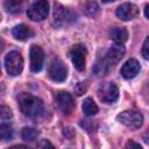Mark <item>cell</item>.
Returning a JSON list of instances; mask_svg holds the SVG:
<instances>
[{
  "label": "cell",
  "instance_id": "cell-1",
  "mask_svg": "<svg viewBox=\"0 0 149 149\" xmlns=\"http://www.w3.org/2000/svg\"><path fill=\"white\" fill-rule=\"evenodd\" d=\"M17 102L21 112L28 118L37 119L44 114L43 101L30 93H26V92L20 93L17 97Z\"/></svg>",
  "mask_w": 149,
  "mask_h": 149
},
{
  "label": "cell",
  "instance_id": "cell-2",
  "mask_svg": "<svg viewBox=\"0 0 149 149\" xmlns=\"http://www.w3.org/2000/svg\"><path fill=\"white\" fill-rule=\"evenodd\" d=\"M6 71L10 76H17L23 69V58L19 51H10L5 57Z\"/></svg>",
  "mask_w": 149,
  "mask_h": 149
},
{
  "label": "cell",
  "instance_id": "cell-3",
  "mask_svg": "<svg viewBox=\"0 0 149 149\" xmlns=\"http://www.w3.org/2000/svg\"><path fill=\"white\" fill-rule=\"evenodd\" d=\"M118 121L121 122L122 125H125L126 127L130 128V129H137L142 126L143 122V116L140 112L137 111H123L121 112L118 116Z\"/></svg>",
  "mask_w": 149,
  "mask_h": 149
},
{
  "label": "cell",
  "instance_id": "cell-4",
  "mask_svg": "<svg viewBox=\"0 0 149 149\" xmlns=\"http://www.w3.org/2000/svg\"><path fill=\"white\" fill-rule=\"evenodd\" d=\"M55 104H56V107L58 108V111L63 115H70L73 112L74 106H76L72 95L68 92H64V91H61L56 94Z\"/></svg>",
  "mask_w": 149,
  "mask_h": 149
},
{
  "label": "cell",
  "instance_id": "cell-5",
  "mask_svg": "<svg viewBox=\"0 0 149 149\" xmlns=\"http://www.w3.org/2000/svg\"><path fill=\"white\" fill-rule=\"evenodd\" d=\"M49 13V3L45 0L36 1L31 3L27 9V15L33 21H42Z\"/></svg>",
  "mask_w": 149,
  "mask_h": 149
},
{
  "label": "cell",
  "instance_id": "cell-6",
  "mask_svg": "<svg viewBox=\"0 0 149 149\" xmlns=\"http://www.w3.org/2000/svg\"><path fill=\"white\" fill-rule=\"evenodd\" d=\"M76 17V14H73L72 10L69 8L63 7L59 3H55V10H54V24L57 27L66 26L68 23L72 22Z\"/></svg>",
  "mask_w": 149,
  "mask_h": 149
},
{
  "label": "cell",
  "instance_id": "cell-7",
  "mask_svg": "<svg viewBox=\"0 0 149 149\" xmlns=\"http://www.w3.org/2000/svg\"><path fill=\"white\" fill-rule=\"evenodd\" d=\"M98 97L106 104L114 102L119 97V88L113 83H104L98 88Z\"/></svg>",
  "mask_w": 149,
  "mask_h": 149
},
{
  "label": "cell",
  "instance_id": "cell-8",
  "mask_svg": "<svg viewBox=\"0 0 149 149\" xmlns=\"http://www.w3.org/2000/svg\"><path fill=\"white\" fill-rule=\"evenodd\" d=\"M49 77L54 81H64L68 77V68L66 65L58 58H55L49 66Z\"/></svg>",
  "mask_w": 149,
  "mask_h": 149
},
{
  "label": "cell",
  "instance_id": "cell-9",
  "mask_svg": "<svg viewBox=\"0 0 149 149\" xmlns=\"http://www.w3.org/2000/svg\"><path fill=\"white\" fill-rule=\"evenodd\" d=\"M71 61L74 68L78 71H83L85 69V58H86V48L83 44H74L70 51Z\"/></svg>",
  "mask_w": 149,
  "mask_h": 149
},
{
  "label": "cell",
  "instance_id": "cell-10",
  "mask_svg": "<svg viewBox=\"0 0 149 149\" xmlns=\"http://www.w3.org/2000/svg\"><path fill=\"white\" fill-rule=\"evenodd\" d=\"M44 63V52L41 47L33 44L30 48V70L38 72L42 70Z\"/></svg>",
  "mask_w": 149,
  "mask_h": 149
},
{
  "label": "cell",
  "instance_id": "cell-11",
  "mask_svg": "<svg viewBox=\"0 0 149 149\" xmlns=\"http://www.w3.org/2000/svg\"><path fill=\"white\" fill-rule=\"evenodd\" d=\"M137 14H139L137 6L130 2H125L116 8V16L123 21L133 20Z\"/></svg>",
  "mask_w": 149,
  "mask_h": 149
},
{
  "label": "cell",
  "instance_id": "cell-12",
  "mask_svg": "<svg viewBox=\"0 0 149 149\" xmlns=\"http://www.w3.org/2000/svg\"><path fill=\"white\" fill-rule=\"evenodd\" d=\"M125 47L122 44H113L106 52V57H105V61L111 65V64H114V63H118L125 55Z\"/></svg>",
  "mask_w": 149,
  "mask_h": 149
},
{
  "label": "cell",
  "instance_id": "cell-13",
  "mask_svg": "<svg viewBox=\"0 0 149 149\" xmlns=\"http://www.w3.org/2000/svg\"><path fill=\"white\" fill-rule=\"evenodd\" d=\"M121 72V76L126 79H130V78H134L139 72H140V64L136 59L134 58H130L128 59L121 68L120 70Z\"/></svg>",
  "mask_w": 149,
  "mask_h": 149
},
{
  "label": "cell",
  "instance_id": "cell-14",
  "mask_svg": "<svg viewBox=\"0 0 149 149\" xmlns=\"http://www.w3.org/2000/svg\"><path fill=\"white\" fill-rule=\"evenodd\" d=\"M12 35L14 36V38H16L19 41H27L28 38H30L33 36V31L28 26L22 23V24H17L13 28Z\"/></svg>",
  "mask_w": 149,
  "mask_h": 149
},
{
  "label": "cell",
  "instance_id": "cell-15",
  "mask_svg": "<svg viewBox=\"0 0 149 149\" xmlns=\"http://www.w3.org/2000/svg\"><path fill=\"white\" fill-rule=\"evenodd\" d=\"M109 37L116 44H122L128 40V31L122 27H114L109 30Z\"/></svg>",
  "mask_w": 149,
  "mask_h": 149
},
{
  "label": "cell",
  "instance_id": "cell-16",
  "mask_svg": "<svg viewBox=\"0 0 149 149\" xmlns=\"http://www.w3.org/2000/svg\"><path fill=\"white\" fill-rule=\"evenodd\" d=\"M83 112L86 114V115H94L97 114L98 112V106L97 104L93 101V99L91 98H86L83 102Z\"/></svg>",
  "mask_w": 149,
  "mask_h": 149
},
{
  "label": "cell",
  "instance_id": "cell-17",
  "mask_svg": "<svg viewBox=\"0 0 149 149\" xmlns=\"http://www.w3.org/2000/svg\"><path fill=\"white\" fill-rule=\"evenodd\" d=\"M14 130L10 125L8 123H1L0 125V141H9L13 139Z\"/></svg>",
  "mask_w": 149,
  "mask_h": 149
},
{
  "label": "cell",
  "instance_id": "cell-18",
  "mask_svg": "<svg viewBox=\"0 0 149 149\" xmlns=\"http://www.w3.org/2000/svg\"><path fill=\"white\" fill-rule=\"evenodd\" d=\"M21 136L24 141H29V142H33L37 139L38 136V132L35 129V128H30V127H26L22 129L21 132Z\"/></svg>",
  "mask_w": 149,
  "mask_h": 149
},
{
  "label": "cell",
  "instance_id": "cell-19",
  "mask_svg": "<svg viewBox=\"0 0 149 149\" xmlns=\"http://www.w3.org/2000/svg\"><path fill=\"white\" fill-rule=\"evenodd\" d=\"M94 72H95V74L97 76H105L107 72H108V70H109V64L105 61V58L104 59H101V61H99L95 65H94Z\"/></svg>",
  "mask_w": 149,
  "mask_h": 149
},
{
  "label": "cell",
  "instance_id": "cell-20",
  "mask_svg": "<svg viewBox=\"0 0 149 149\" xmlns=\"http://www.w3.org/2000/svg\"><path fill=\"white\" fill-rule=\"evenodd\" d=\"M99 10H100V9H99V6H98L97 2L91 1V2H87L86 6H85V12H86V14L90 15V16H95V15H98V14H99Z\"/></svg>",
  "mask_w": 149,
  "mask_h": 149
},
{
  "label": "cell",
  "instance_id": "cell-21",
  "mask_svg": "<svg viewBox=\"0 0 149 149\" xmlns=\"http://www.w3.org/2000/svg\"><path fill=\"white\" fill-rule=\"evenodd\" d=\"M20 5H21L20 1H7L5 3V7L10 13H17L20 12Z\"/></svg>",
  "mask_w": 149,
  "mask_h": 149
},
{
  "label": "cell",
  "instance_id": "cell-22",
  "mask_svg": "<svg viewBox=\"0 0 149 149\" xmlns=\"http://www.w3.org/2000/svg\"><path fill=\"white\" fill-rule=\"evenodd\" d=\"M0 118H2L5 120L12 118V111L7 106H0Z\"/></svg>",
  "mask_w": 149,
  "mask_h": 149
},
{
  "label": "cell",
  "instance_id": "cell-23",
  "mask_svg": "<svg viewBox=\"0 0 149 149\" xmlns=\"http://www.w3.org/2000/svg\"><path fill=\"white\" fill-rule=\"evenodd\" d=\"M37 149H55L54 146L50 143V141L48 140H42L37 147Z\"/></svg>",
  "mask_w": 149,
  "mask_h": 149
},
{
  "label": "cell",
  "instance_id": "cell-24",
  "mask_svg": "<svg viewBox=\"0 0 149 149\" xmlns=\"http://www.w3.org/2000/svg\"><path fill=\"white\" fill-rule=\"evenodd\" d=\"M148 48H149V38L147 37L144 43H143V47H142V55L144 57V59H148L149 58V52H148Z\"/></svg>",
  "mask_w": 149,
  "mask_h": 149
},
{
  "label": "cell",
  "instance_id": "cell-25",
  "mask_svg": "<svg viewBox=\"0 0 149 149\" xmlns=\"http://www.w3.org/2000/svg\"><path fill=\"white\" fill-rule=\"evenodd\" d=\"M125 149H143L139 143H136L135 141H133V140H129L127 143H126V146H125Z\"/></svg>",
  "mask_w": 149,
  "mask_h": 149
},
{
  "label": "cell",
  "instance_id": "cell-26",
  "mask_svg": "<svg viewBox=\"0 0 149 149\" xmlns=\"http://www.w3.org/2000/svg\"><path fill=\"white\" fill-rule=\"evenodd\" d=\"M74 91H76V93H77L78 95H81V94L86 91V85L83 84V83H78V84L76 85V87H74Z\"/></svg>",
  "mask_w": 149,
  "mask_h": 149
},
{
  "label": "cell",
  "instance_id": "cell-27",
  "mask_svg": "<svg viewBox=\"0 0 149 149\" xmlns=\"http://www.w3.org/2000/svg\"><path fill=\"white\" fill-rule=\"evenodd\" d=\"M7 149H29V148L23 146V144H15V146H12V147H9Z\"/></svg>",
  "mask_w": 149,
  "mask_h": 149
},
{
  "label": "cell",
  "instance_id": "cell-28",
  "mask_svg": "<svg viewBox=\"0 0 149 149\" xmlns=\"http://www.w3.org/2000/svg\"><path fill=\"white\" fill-rule=\"evenodd\" d=\"M148 9H149V5H146V8H144V14H146V17H148Z\"/></svg>",
  "mask_w": 149,
  "mask_h": 149
},
{
  "label": "cell",
  "instance_id": "cell-29",
  "mask_svg": "<svg viewBox=\"0 0 149 149\" xmlns=\"http://www.w3.org/2000/svg\"><path fill=\"white\" fill-rule=\"evenodd\" d=\"M2 48H3V41H2L1 38H0V50H1Z\"/></svg>",
  "mask_w": 149,
  "mask_h": 149
},
{
  "label": "cell",
  "instance_id": "cell-30",
  "mask_svg": "<svg viewBox=\"0 0 149 149\" xmlns=\"http://www.w3.org/2000/svg\"><path fill=\"white\" fill-rule=\"evenodd\" d=\"M0 72H1V69H0Z\"/></svg>",
  "mask_w": 149,
  "mask_h": 149
}]
</instances>
